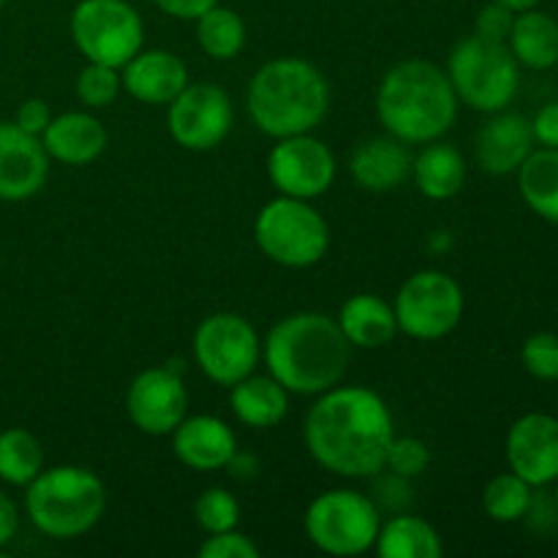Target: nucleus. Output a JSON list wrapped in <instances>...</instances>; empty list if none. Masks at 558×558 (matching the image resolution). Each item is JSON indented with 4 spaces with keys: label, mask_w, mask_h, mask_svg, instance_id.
I'll return each instance as SVG.
<instances>
[{
    "label": "nucleus",
    "mask_w": 558,
    "mask_h": 558,
    "mask_svg": "<svg viewBox=\"0 0 558 558\" xmlns=\"http://www.w3.org/2000/svg\"><path fill=\"white\" fill-rule=\"evenodd\" d=\"M305 447L327 472L349 480L376 477L396 439L392 412L368 387H330L305 417Z\"/></svg>",
    "instance_id": "nucleus-1"
},
{
    "label": "nucleus",
    "mask_w": 558,
    "mask_h": 558,
    "mask_svg": "<svg viewBox=\"0 0 558 558\" xmlns=\"http://www.w3.org/2000/svg\"><path fill=\"white\" fill-rule=\"evenodd\" d=\"M352 343L338 319L319 311H298L270 327L262 341V357L278 385L298 396H322L341 385Z\"/></svg>",
    "instance_id": "nucleus-2"
},
{
    "label": "nucleus",
    "mask_w": 558,
    "mask_h": 558,
    "mask_svg": "<svg viewBox=\"0 0 558 558\" xmlns=\"http://www.w3.org/2000/svg\"><path fill=\"white\" fill-rule=\"evenodd\" d=\"M458 96L445 69L423 58L396 63L379 82L376 114L403 145H428L456 125Z\"/></svg>",
    "instance_id": "nucleus-3"
},
{
    "label": "nucleus",
    "mask_w": 558,
    "mask_h": 558,
    "mask_svg": "<svg viewBox=\"0 0 558 558\" xmlns=\"http://www.w3.org/2000/svg\"><path fill=\"white\" fill-rule=\"evenodd\" d=\"M245 107L262 134L272 140L311 134L330 107V85L303 58H276L251 76Z\"/></svg>",
    "instance_id": "nucleus-4"
},
{
    "label": "nucleus",
    "mask_w": 558,
    "mask_h": 558,
    "mask_svg": "<svg viewBox=\"0 0 558 558\" xmlns=\"http://www.w3.org/2000/svg\"><path fill=\"white\" fill-rule=\"evenodd\" d=\"M107 510L101 477L85 466L41 469L25 485V512L33 526L52 539H74L90 532Z\"/></svg>",
    "instance_id": "nucleus-5"
},
{
    "label": "nucleus",
    "mask_w": 558,
    "mask_h": 558,
    "mask_svg": "<svg viewBox=\"0 0 558 558\" xmlns=\"http://www.w3.org/2000/svg\"><path fill=\"white\" fill-rule=\"evenodd\" d=\"M447 76L458 101L477 112L494 114L510 107L521 87L515 54L507 44L469 36L452 47L447 58Z\"/></svg>",
    "instance_id": "nucleus-6"
},
{
    "label": "nucleus",
    "mask_w": 558,
    "mask_h": 558,
    "mask_svg": "<svg viewBox=\"0 0 558 558\" xmlns=\"http://www.w3.org/2000/svg\"><path fill=\"white\" fill-rule=\"evenodd\" d=\"M254 238L262 254L281 267L303 270L316 265L330 245V227L308 199L278 194L254 221Z\"/></svg>",
    "instance_id": "nucleus-7"
},
{
    "label": "nucleus",
    "mask_w": 558,
    "mask_h": 558,
    "mask_svg": "<svg viewBox=\"0 0 558 558\" xmlns=\"http://www.w3.org/2000/svg\"><path fill=\"white\" fill-rule=\"evenodd\" d=\"M381 512L374 501L354 488H332L319 494L305 510V534L330 556H363L374 550Z\"/></svg>",
    "instance_id": "nucleus-8"
},
{
    "label": "nucleus",
    "mask_w": 558,
    "mask_h": 558,
    "mask_svg": "<svg viewBox=\"0 0 558 558\" xmlns=\"http://www.w3.org/2000/svg\"><path fill=\"white\" fill-rule=\"evenodd\" d=\"M71 41L87 63L123 69L145 47V22L129 0H80L71 11Z\"/></svg>",
    "instance_id": "nucleus-9"
},
{
    "label": "nucleus",
    "mask_w": 558,
    "mask_h": 558,
    "mask_svg": "<svg viewBox=\"0 0 558 558\" xmlns=\"http://www.w3.org/2000/svg\"><path fill=\"white\" fill-rule=\"evenodd\" d=\"M398 332L414 341H439L450 336L463 316V289L441 270H420L401 283L392 303Z\"/></svg>",
    "instance_id": "nucleus-10"
},
{
    "label": "nucleus",
    "mask_w": 558,
    "mask_h": 558,
    "mask_svg": "<svg viewBox=\"0 0 558 558\" xmlns=\"http://www.w3.org/2000/svg\"><path fill=\"white\" fill-rule=\"evenodd\" d=\"M194 360L207 379L232 387L256 371L262 360V338L248 319L221 311L196 327Z\"/></svg>",
    "instance_id": "nucleus-11"
},
{
    "label": "nucleus",
    "mask_w": 558,
    "mask_h": 558,
    "mask_svg": "<svg viewBox=\"0 0 558 558\" xmlns=\"http://www.w3.org/2000/svg\"><path fill=\"white\" fill-rule=\"evenodd\" d=\"M167 125L180 147L194 153L213 150L229 136L234 123L232 98L213 82H189L174 101L167 104Z\"/></svg>",
    "instance_id": "nucleus-12"
},
{
    "label": "nucleus",
    "mask_w": 558,
    "mask_h": 558,
    "mask_svg": "<svg viewBox=\"0 0 558 558\" xmlns=\"http://www.w3.org/2000/svg\"><path fill=\"white\" fill-rule=\"evenodd\" d=\"M267 178L278 194L311 202L330 191L336 180V156L311 134L283 136L276 140L267 156Z\"/></svg>",
    "instance_id": "nucleus-13"
},
{
    "label": "nucleus",
    "mask_w": 558,
    "mask_h": 558,
    "mask_svg": "<svg viewBox=\"0 0 558 558\" xmlns=\"http://www.w3.org/2000/svg\"><path fill=\"white\" fill-rule=\"evenodd\" d=\"M125 414L147 436H169L189 414V390L178 368H145L131 379Z\"/></svg>",
    "instance_id": "nucleus-14"
},
{
    "label": "nucleus",
    "mask_w": 558,
    "mask_h": 558,
    "mask_svg": "<svg viewBox=\"0 0 558 558\" xmlns=\"http://www.w3.org/2000/svg\"><path fill=\"white\" fill-rule=\"evenodd\" d=\"M507 466L532 488H543L558 480V420L532 412L515 420L507 434Z\"/></svg>",
    "instance_id": "nucleus-15"
},
{
    "label": "nucleus",
    "mask_w": 558,
    "mask_h": 558,
    "mask_svg": "<svg viewBox=\"0 0 558 558\" xmlns=\"http://www.w3.org/2000/svg\"><path fill=\"white\" fill-rule=\"evenodd\" d=\"M49 178V153L41 136L22 131L14 120H0V199L25 202Z\"/></svg>",
    "instance_id": "nucleus-16"
},
{
    "label": "nucleus",
    "mask_w": 558,
    "mask_h": 558,
    "mask_svg": "<svg viewBox=\"0 0 558 558\" xmlns=\"http://www.w3.org/2000/svg\"><path fill=\"white\" fill-rule=\"evenodd\" d=\"M169 436L178 461L194 472H218L238 458V436L229 423L213 414H185Z\"/></svg>",
    "instance_id": "nucleus-17"
},
{
    "label": "nucleus",
    "mask_w": 558,
    "mask_h": 558,
    "mask_svg": "<svg viewBox=\"0 0 558 558\" xmlns=\"http://www.w3.org/2000/svg\"><path fill=\"white\" fill-rule=\"evenodd\" d=\"M123 87L131 98L150 107H167L189 85V69L183 60L169 49L142 47L123 65Z\"/></svg>",
    "instance_id": "nucleus-18"
},
{
    "label": "nucleus",
    "mask_w": 558,
    "mask_h": 558,
    "mask_svg": "<svg viewBox=\"0 0 558 558\" xmlns=\"http://www.w3.org/2000/svg\"><path fill=\"white\" fill-rule=\"evenodd\" d=\"M532 150V120L521 112H507V109L494 112V118L477 134V163L483 172L496 174V178L518 172Z\"/></svg>",
    "instance_id": "nucleus-19"
},
{
    "label": "nucleus",
    "mask_w": 558,
    "mask_h": 558,
    "mask_svg": "<svg viewBox=\"0 0 558 558\" xmlns=\"http://www.w3.org/2000/svg\"><path fill=\"white\" fill-rule=\"evenodd\" d=\"M349 172L360 189L371 191V194H387L407 183V178L412 174V156L396 136H374L352 153Z\"/></svg>",
    "instance_id": "nucleus-20"
},
{
    "label": "nucleus",
    "mask_w": 558,
    "mask_h": 558,
    "mask_svg": "<svg viewBox=\"0 0 558 558\" xmlns=\"http://www.w3.org/2000/svg\"><path fill=\"white\" fill-rule=\"evenodd\" d=\"M41 142L44 150L54 161L69 163V167H85V163H93L107 150L109 134L96 114L63 112L49 120Z\"/></svg>",
    "instance_id": "nucleus-21"
},
{
    "label": "nucleus",
    "mask_w": 558,
    "mask_h": 558,
    "mask_svg": "<svg viewBox=\"0 0 558 558\" xmlns=\"http://www.w3.org/2000/svg\"><path fill=\"white\" fill-rule=\"evenodd\" d=\"M338 327L352 347L379 349L396 338L398 319L392 303L379 294H352L338 311Z\"/></svg>",
    "instance_id": "nucleus-22"
},
{
    "label": "nucleus",
    "mask_w": 558,
    "mask_h": 558,
    "mask_svg": "<svg viewBox=\"0 0 558 558\" xmlns=\"http://www.w3.org/2000/svg\"><path fill=\"white\" fill-rule=\"evenodd\" d=\"M412 180L420 194L428 199H452L456 194H461L463 183H466V161L458 147L441 140L428 142L420 156L412 158Z\"/></svg>",
    "instance_id": "nucleus-23"
},
{
    "label": "nucleus",
    "mask_w": 558,
    "mask_h": 558,
    "mask_svg": "<svg viewBox=\"0 0 558 558\" xmlns=\"http://www.w3.org/2000/svg\"><path fill=\"white\" fill-rule=\"evenodd\" d=\"M229 407L234 417L251 428H272L289 412V390L278 385L270 374L245 376L238 385L229 387Z\"/></svg>",
    "instance_id": "nucleus-24"
},
{
    "label": "nucleus",
    "mask_w": 558,
    "mask_h": 558,
    "mask_svg": "<svg viewBox=\"0 0 558 558\" xmlns=\"http://www.w3.org/2000/svg\"><path fill=\"white\" fill-rule=\"evenodd\" d=\"M507 47L518 65L545 71L558 63V22L539 9L518 11Z\"/></svg>",
    "instance_id": "nucleus-25"
},
{
    "label": "nucleus",
    "mask_w": 558,
    "mask_h": 558,
    "mask_svg": "<svg viewBox=\"0 0 558 558\" xmlns=\"http://www.w3.org/2000/svg\"><path fill=\"white\" fill-rule=\"evenodd\" d=\"M374 550L379 558H441L445 543L425 518L403 512L381 523Z\"/></svg>",
    "instance_id": "nucleus-26"
},
{
    "label": "nucleus",
    "mask_w": 558,
    "mask_h": 558,
    "mask_svg": "<svg viewBox=\"0 0 558 558\" xmlns=\"http://www.w3.org/2000/svg\"><path fill=\"white\" fill-rule=\"evenodd\" d=\"M518 189L529 210L558 223V150L543 147L529 153L526 161L518 167Z\"/></svg>",
    "instance_id": "nucleus-27"
},
{
    "label": "nucleus",
    "mask_w": 558,
    "mask_h": 558,
    "mask_svg": "<svg viewBox=\"0 0 558 558\" xmlns=\"http://www.w3.org/2000/svg\"><path fill=\"white\" fill-rule=\"evenodd\" d=\"M44 469L41 441L27 428L0 430V480L14 488H25Z\"/></svg>",
    "instance_id": "nucleus-28"
},
{
    "label": "nucleus",
    "mask_w": 558,
    "mask_h": 558,
    "mask_svg": "<svg viewBox=\"0 0 558 558\" xmlns=\"http://www.w3.org/2000/svg\"><path fill=\"white\" fill-rule=\"evenodd\" d=\"M196 22V41L213 60H232L245 47V22L227 5H213Z\"/></svg>",
    "instance_id": "nucleus-29"
},
{
    "label": "nucleus",
    "mask_w": 558,
    "mask_h": 558,
    "mask_svg": "<svg viewBox=\"0 0 558 558\" xmlns=\"http://www.w3.org/2000/svg\"><path fill=\"white\" fill-rule=\"evenodd\" d=\"M532 485L515 472L496 474L483 490V510L496 523H518L532 510Z\"/></svg>",
    "instance_id": "nucleus-30"
},
{
    "label": "nucleus",
    "mask_w": 558,
    "mask_h": 558,
    "mask_svg": "<svg viewBox=\"0 0 558 558\" xmlns=\"http://www.w3.org/2000/svg\"><path fill=\"white\" fill-rule=\"evenodd\" d=\"M120 90H123V80H120L118 69L101 63H87L76 76L74 93L87 109H104L112 107L118 101Z\"/></svg>",
    "instance_id": "nucleus-31"
},
{
    "label": "nucleus",
    "mask_w": 558,
    "mask_h": 558,
    "mask_svg": "<svg viewBox=\"0 0 558 558\" xmlns=\"http://www.w3.org/2000/svg\"><path fill=\"white\" fill-rule=\"evenodd\" d=\"M194 518L205 534L229 532V529H238L240 505L227 488H207L194 501Z\"/></svg>",
    "instance_id": "nucleus-32"
},
{
    "label": "nucleus",
    "mask_w": 558,
    "mask_h": 558,
    "mask_svg": "<svg viewBox=\"0 0 558 558\" xmlns=\"http://www.w3.org/2000/svg\"><path fill=\"white\" fill-rule=\"evenodd\" d=\"M523 368L539 381H558V336L556 332H534L521 349Z\"/></svg>",
    "instance_id": "nucleus-33"
},
{
    "label": "nucleus",
    "mask_w": 558,
    "mask_h": 558,
    "mask_svg": "<svg viewBox=\"0 0 558 558\" xmlns=\"http://www.w3.org/2000/svg\"><path fill=\"white\" fill-rule=\"evenodd\" d=\"M430 463V450L423 439L417 436H401V439H392L390 450H387V466L396 477L401 480H414L428 469Z\"/></svg>",
    "instance_id": "nucleus-34"
},
{
    "label": "nucleus",
    "mask_w": 558,
    "mask_h": 558,
    "mask_svg": "<svg viewBox=\"0 0 558 558\" xmlns=\"http://www.w3.org/2000/svg\"><path fill=\"white\" fill-rule=\"evenodd\" d=\"M202 558H259V548L256 543H251L245 534H240L238 529H229V532L207 534V539L199 548Z\"/></svg>",
    "instance_id": "nucleus-35"
},
{
    "label": "nucleus",
    "mask_w": 558,
    "mask_h": 558,
    "mask_svg": "<svg viewBox=\"0 0 558 558\" xmlns=\"http://www.w3.org/2000/svg\"><path fill=\"white\" fill-rule=\"evenodd\" d=\"M512 22H515V11L496 3V0H490V3L477 14V22H474V36L485 38V41L507 44V38H510V31H512Z\"/></svg>",
    "instance_id": "nucleus-36"
},
{
    "label": "nucleus",
    "mask_w": 558,
    "mask_h": 558,
    "mask_svg": "<svg viewBox=\"0 0 558 558\" xmlns=\"http://www.w3.org/2000/svg\"><path fill=\"white\" fill-rule=\"evenodd\" d=\"M49 120H52V112H49L47 101H41V98H27L14 114V123L33 136H41L47 131Z\"/></svg>",
    "instance_id": "nucleus-37"
},
{
    "label": "nucleus",
    "mask_w": 558,
    "mask_h": 558,
    "mask_svg": "<svg viewBox=\"0 0 558 558\" xmlns=\"http://www.w3.org/2000/svg\"><path fill=\"white\" fill-rule=\"evenodd\" d=\"M532 131H534V142H539L543 147H554V150H558V101L545 104V107L534 114Z\"/></svg>",
    "instance_id": "nucleus-38"
},
{
    "label": "nucleus",
    "mask_w": 558,
    "mask_h": 558,
    "mask_svg": "<svg viewBox=\"0 0 558 558\" xmlns=\"http://www.w3.org/2000/svg\"><path fill=\"white\" fill-rule=\"evenodd\" d=\"M216 3L218 0H153L158 11L174 16V20H199Z\"/></svg>",
    "instance_id": "nucleus-39"
},
{
    "label": "nucleus",
    "mask_w": 558,
    "mask_h": 558,
    "mask_svg": "<svg viewBox=\"0 0 558 558\" xmlns=\"http://www.w3.org/2000/svg\"><path fill=\"white\" fill-rule=\"evenodd\" d=\"M16 529H20V512L14 501L0 490V550L16 537Z\"/></svg>",
    "instance_id": "nucleus-40"
},
{
    "label": "nucleus",
    "mask_w": 558,
    "mask_h": 558,
    "mask_svg": "<svg viewBox=\"0 0 558 558\" xmlns=\"http://www.w3.org/2000/svg\"><path fill=\"white\" fill-rule=\"evenodd\" d=\"M496 3L507 5V9H512L518 14V11H529V9H537L543 0H496Z\"/></svg>",
    "instance_id": "nucleus-41"
},
{
    "label": "nucleus",
    "mask_w": 558,
    "mask_h": 558,
    "mask_svg": "<svg viewBox=\"0 0 558 558\" xmlns=\"http://www.w3.org/2000/svg\"><path fill=\"white\" fill-rule=\"evenodd\" d=\"M556 507H558V480H556Z\"/></svg>",
    "instance_id": "nucleus-42"
},
{
    "label": "nucleus",
    "mask_w": 558,
    "mask_h": 558,
    "mask_svg": "<svg viewBox=\"0 0 558 558\" xmlns=\"http://www.w3.org/2000/svg\"><path fill=\"white\" fill-rule=\"evenodd\" d=\"M5 3V0H0V5H3Z\"/></svg>",
    "instance_id": "nucleus-43"
}]
</instances>
